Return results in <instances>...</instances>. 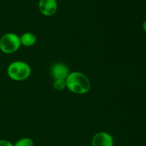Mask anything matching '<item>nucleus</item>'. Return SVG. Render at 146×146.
<instances>
[{
    "mask_svg": "<svg viewBox=\"0 0 146 146\" xmlns=\"http://www.w3.org/2000/svg\"><path fill=\"white\" fill-rule=\"evenodd\" d=\"M66 87L76 94H86L91 89V82L89 79L83 73L73 72L69 73L66 79Z\"/></svg>",
    "mask_w": 146,
    "mask_h": 146,
    "instance_id": "1",
    "label": "nucleus"
},
{
    "mask_svg": "<svg viewBox=\"0 0 146 146\" xmlns=\"http://www.w3.org/2000/svg\"><path fill=\"white\" fill-rule=\"evenodd\" d=\"M31 67L27 63L22 61H15L11 62L7 68V74L15 81H23L29 77Z\"/></svg>",
    "mask_w": 146,
    "mask_h": 146,
    "instance_id": "2",
    "label": "nucleus"
},
{
    "mask_svg": "<svg viewBox=\"0 0 146 146\" xmlns=\"http://www.w3.org/2000/svg\"><path fill=\"white\" fill-rule=\"evenodd\" d=\"M20 37L14 33H7L0 39V50L6 54H11L21 47Z\"/></svg>",
    "mask_w": 146,
    "mask_h": 146,
    "instance_id": "3",
    "label": "nucleus"
},
{
    "mask_svg": "<svg viewBox=\"0 0 146 146\" xmlns=\"http://www.w3.org/2000/svg\"><path fill=\"white\" fill-rule=\"evenodd\" d=\"M38 6L40 12L46 17L54 15L58 9L56 0H39Z\"/></svg>",
    "mask_w": 146,
    "mask_h": 146,
    "instance_id": "4",
    "label": "nucleus"
},
{
    "mask_svg": "<svg viewBox=\"0 0 146 146\" xmlns=\"http://www.w3.org/2000/svg\"><path fill=\"white\" fill-rule=\"evenodd\" d=\"M93 146H113L112 136L106 132H100L94 135L92 140Z\"/></svg>",
    "mask_w": 146,
    "mask_h": 146,
    "instance_id": "5",
    "label": "nucleus"
},
{
    "mask_svg": "<svg viewBox=\"0 0 146 146\" xmlns=\"http://www.w3.org/2000/svg\"><path fill=\"white\" fill-rule=\"evenodd\" d=\"M69 73L68 67L63 63H56L51 68V76L54 80H57V79L66 80Z\"/></svg>",
    "mask_w": 146,
    "mask_h": 146,
    "instance_id": "6",
    "label": "nucleus"
},
{
    "mask_svg": "<svg viewBox=\"0 0 146 146\" xmlns=\"http://www.w3.org/2000/svg\"><path fill=\"white\" fill-rule=\"evenodd\" d=\"M20 41L21 45L24 47H31L35 44L36 42V37L33 33L26 32L20 37Z\"/></svg>",
    "mask_w": 146,
    "mask_h": 146,
    "instance_id": "7",
    "label": "nucleus"
},
{
    "mask_svg": "<svg viewBox=\"0 0 146 146\" xmlns=\"http://www.w3.org/2000/svg\"><path fill=\"white\" fill-rule=\"evenodd\" d=\"M53 87L56 90L58 91H61L65 89L66 87V80L64 79H57V80H54V84H53Z\"/></svg>",
    "mask_w": 146,
    "mask_h": 146,
    "instance_id": "8",
    "label": "nucleus"
},
{
    "mask_svg": "<svg viewBox=\"0 0 146 146\" xmlns=\"http://www.w3.org/2000/svg\"><path fill=\"white\" fill-rule=\"evenodd\" d=\"M14 146H34V142L29 137L21 138L16 142Z\"/></svg>",
    "mask_w": 146,
    "mask_h": 146,
    "instance_id": "9",
    "label": "nucleus"
},
{
    "mask_svg": "<svg viewBox=\"0 0 146 146\" xmlns=\"http://www.w3.org/2000/svg\"><path fill=\"white\" fill-rule=\"evenodd\" d=\"M0 146H14L10 141L7 140H0Z\"/></svg>",
    "mask_w": 146,
    "mask_h": 146,
    "instance_id": "10",
    "label": "nucleus"
},
{
    "mask_svg": "<svg viewBox=\"0 0 146 146\" xmlns=\"http://www.w3.org/2000/svg\"><path fill=\"white\" fill-rule=\"evenodd\" d=\"M143 29L145 30V31H146V20H145V21H144L143 25Z\"/></svg>",
    "mask_w": 146,
    "mask_h": 146,
    "instance_id": "11",
    "label": "nucleus"
}]
</instances>
